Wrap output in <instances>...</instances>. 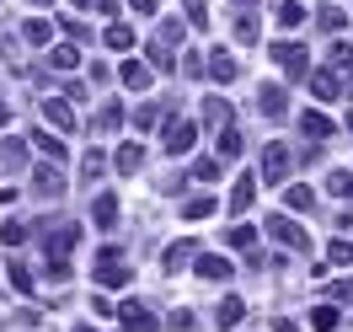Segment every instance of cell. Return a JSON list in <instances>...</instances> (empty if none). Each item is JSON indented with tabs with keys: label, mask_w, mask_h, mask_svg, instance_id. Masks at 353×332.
<instances>
[{
	"label": "cell",
	"mask_w": 353,
	"mask_h": 332,
	"mask_svg": "<svg viewBox=\"0 0 353 332\" xmlns=\"http://www.w3.org/2000/svg\"><path fill=\"white\" fill-rule=\"evenodd\" d=\"M91 220H97V225H112V220H118V199H112V193H102V199L91 204Z\"/></svg>",
	"instance_id": "cell-25"
},
{
	"label": "cell",
	"mask_w": 353,
	"mask_h": 332,
	"mask_svg": "<svg viewBox=\"0 0 353 332\" xmlns=\"http://www.w3.org/2000/svg\"><path fill=\"white\" fill-rule=\"evenodd\" d=\"M43 246H48V257H65L70 246L81 242V225H65V220H43Z\"/></svg>",
	"instance_id": "cell-5"
},
{
	"label": "cell",
	"mask_w": 353,
	"mask_h": 332,
	"mask_svg": "<svg viewBox=\"0 0 353 332\" xmlns=\"http://www.w3.org/2000/svg\"><path fill=\"white\" fill-rule=\"evenodd\" d=\"M284 204H289V209H316V193H310L305 182H294V188L284 193Z\"/></svg>",
	"instance_id": "cell-30"
},
{
	"label": "cell",
	"mask_w": 353,
	"mask_h": 332,
	"mask_svg": "<svg viewBox=\"0 0 353 332\" xmlns=\"http://www.w3.org/2000/svg\"><path fill=\"white\" fill-rule=\"evenodd\" d=\"M32 145H38L48 161H65V139H59L54 129H32Z\"/></svg>",
	"instance_id": "cell-17"
},
{
	"label": "cell",
	"mask_w": 353,
	"mask_h": 332,
	"mask_svg": "<svg viewBox=\"0 0 353 332\" xmlns=\"http://www.w3.org/2000/svg\"><path fill=\"white\" fill-rule=\"evenodd\" d=\"M193 139H199V124H193V118H166L161 145H166L172 155H188V150H193Z\"/></svg>",
	"instance_id": "cell-2"
},
{
	"label": "cell",
	"mask_w": 353,
	"mask_h": 332,
	"mask_svg": "<svg viewBox=\"0 0 353 332\" xmlns=\"http://www.w3.org/2000/svg\"><path fill=\"white\" fill-rule=\"evenodd\" d=\"M273 17H279L284 27H300V22H305V6H300V0H279V11H273Z\"/></svg>",
	"instance_id": "cell-27"
},
{
	"label": "cell",
	"mask_w": 353,
	"mask_h": 332,
	"mask_svg": "<svg viewBox=\"0 0 353 332\" xmlns=\"http://www.w3.org/2000/svg\"><path fill=\"white\" fill-rule=\"evenodd\" d=\"M236 6H246V11H252V6H257V0H236Z\"/></svg>",
	"instance_id": "cell-49"
},
{
	"label": "cell",
	"mask_w": 353,
	"mask_h": 332,
	"mask_svg": "<svg viewBox=\"0 0 353 332\" xmlns=\"http://www.w3.org/2000/svg\"><path fill=\"white\" fill-rule=\"evenodd\" d=\"M43 118H48V124H54L59 134H70V129H75V113H70V102H65V97H48V102H43Z\"/></svg>",
	"instance_id": "cell-10"
},
{
	"label": "cell",
	"mask_w": 353,
	"mask_h": 332,
	"mask_svg": "<svg viewBox=\"0 0 353 332\" xmlns=\"http://www.w3.org/2000/svg\"><path fill=\"white\" fill-rule=\"evenodd\" d=\"M300 134H305L310 145H321V139H332V134H337V124H332L327 113L310 108V113H300Z\"/></svg>",
	"instance_id": "cell-6"
},
{
	"label": "cell",
	"mask_w": 353,
	"mask_h": 332,
	"mask_svg": "<svg viewBox=\"0 0 353 332\" xmlns=\"http://www.w3.org/2000/svg\"><path fill=\"white\" fill-rule=\"evenodd\" d=\"M22 161H27L22 139H6V145H0V166H22Z\"/></svg>",
	"instance_id": "cell-37"
},
{
	"label": "cell",
	"mask_w": 353,
	"mask_h": 332,
	"mask_svg": "<svg viewBox=\"0 0 353 332\" xmlns=\"http://www.w3.org/2000/svg\"><path fill=\"white\" fill-rule=\"evenodd\" d=\"M32 188H38L43 199H54V193H65V177H59V166H38V172H32Z\"/></svg>",
	"instance_id": "cell-15"
},
{
	"label": "cell",
	"mask_w": 353,
	"mask_h": 332,
	"mask_svg": "<svg viewBox=\"0 0 353 332\" xmlns=\"http://www.w3.org/2000/svg\"><path fill=\"white\" fill-rule=\"evenodd\" d=\"M48 65H54V70H75V65H81L75 43H54V48H48Z\"/></svg>",
	"instance_id": "cell-20"
},
{
	"label": "cell",
	"mask_w": 353,
	"mask_h": 332,
	"mask_svg": "<svg viewBox=\"0 0 353 332\" xmlns=\"http://www.w3.org/2000/svg\"><path fill=\"white\" fill-rule=\"evenodd\" d=\"M102 38H108V48H118V54H123V48H134V32L123 22H112L108 32H102Z\"/></svg>",
	"instance_id": "cell-32"
},
{
	"label": "cell",
	"mask_w": 353,
	"mask_h": 332,
	"mask_svg": "<svg viewBox=\"0 0 353 332\" xmlns=\"http://www.w3.org/2000/svg\"><path fill=\"white\" fill-rule=\"evenodd\" d=\"M327 295H332V300H348V306H353V279H343V284H332Z\"/></svg>",
	"instance_id": "cell-45"
},
{
	"label": "cell",
	"mask_w": 353,
	"mask_h": 332,
	"mask_svg": "<svg viewBox=\"0 0 353 332\" xmlns=\"http://www.w3.org/2000/svg\"><path fill=\"white\" fill-rule=\"evenodd\" d=\"M257 108H263L273 124H279V118H289V97H284V86H263V91H257Z\"/></svg>",
	"instance_id": "cell-9"
},
{
	"label": "cell",
	"mask_w": 353,
	"mask_h": 332,
	"mask_svg": "<svg viewBox=\"0 0 353 332\" xmlns=\"http://www.w3.org/2000/svg\"><path fill=\"white\" fill-rule=\"evenodd\" d=\"M214 145H220V155H225V161H236V155L246 150V139H241V129H236V118H230V124H225V129L214 134Z\"/></svg>",
	"instance_id": "cell-13"
},
{
	"label": "cell",
	"mask_w": 353,
	"mask_h": 332,
	"mask_svg": "<svg viewBox=\"0 0 353 332\" xmlns=\"http://www.w3.org/2000/svg\"><path fill=\"white\" fill-rule=\"evenodd\" d=\"M348 129H353V118H348Z\"/></svg>",
	"instance_id": "cell-51"
},
{
	"label": "cell",
	"mask_w": 353,
	"mask_h": 332,
	"mask_svg": "<svg viewBox=\"0 0 353 332\" xmlns=\"http://www.w3.org/2000/svg\"><path fill=\"white\" fill-rule=\"evenodd\" d=\"M129 6H134V11H145V17L155 11V0H129Z\"/></svg>",
	"instance_id": "cell-46"
},
{
	"label": "cell",
	"mask_w": 353,
	"mask_h": 332,
	"mask_svg": "<svg viewBox=\"0 0 353 332\" xmlns=\"http://www.w3.org/2000/svg\"><path fill=\"white\" fill-rule=\"evenodd\" d=\"M118 327L123 332H155L161 316H155L150 306H139V300H123V306H118Z\"/></svg>",
	"instance_id": "cell-4"
},
{
	"label": "cell",
	"mask_w": 353,
	"mask_h": 332,
	"mask_svg": "<svg viewBox=\"0 0 353 332\" xmlns=\"http://www.w3.org/2000/svg\"><path fill=\"white\" fill-rule=\"evenodd\" d=\"M75 332H97V327H75Z\"/></svg>",
	"instance_id": "cell-50"
},
{
	"label": "cell",
	"mask_w": 353,
	"mask_h": 332,
	"mask_svg": "<svg viewBox=\"0 0 353 332\" xmlns=\"http://www.w3.org/2000/svg\"><path fill=\"white\" fill-rule=\"evenodd\" d=\"M81 177H86V182L102 177V150H86V155H81Z\"/></svg>",
	"instance_id": "cell-38"
},
{
	"label": "cell",
	"mask_w": 353,
	"mask_h": 332,
	"mask_svg": "<svg viewBox=\"0 0 353 332\" xmlns=\"http://www.w3.org/2000/svg\"><path fill=\"white\" fill-rule=\"evenodd\" d=\"M182 11H188V22H193V27H209V11H203V0H182Z\"/></svg>",
	"instance_id": "cell-41"
},
{
	"label": "cell",
	"mask_w": 353,
	"mask_h": 332,
	"mask_svg": "<svg viewBox=\"0 0 353 332\" xmlns=\"http://www.w3.org/2000/svg\"><path fill=\"white\" fill-rule=\"evenodd\" d=\"M203 124H214V129H225V124H230V108H225V97H209V102H203Z\"/></svg>",
	"instance_id": "cell-24"
},
{
	"label": "cell",
	"mask_w": 353,
	"mask_h": 332,
	"mask_svg": "<svg viewBox=\"0 0 353 332\" xmlns=\"http://www.w3.org/2000/svg\"><path fill=\"white\" fill-rule=\"evenodd\" d=\"M209 75H214V81H236V59H230V54H225V48H214V59H209Z\"/></svg>",
	"instance_id": "cell-19"
},
{
	"label": "cell",
	"mask_w": 353,
	"mask_h": 332,
	"mask_svg": "<svg viewBox=\"0 0 353 332\" xmlns=\"http://www.w3.org/2000/svg\"><path fill=\"white\" fill-rule=\"evenodd\" d=\"M327 263L348 268V263H353V242H332V246H327Z\"/></svg>",
	"instance_id": "cell-39"
},
{
	"label": "cell",
	"mask_w": 353,
	"mask_h": 332,
	"mask_svg": "<svg viewBox=\"0 0 353 332\" xmlns=\"http://www.w3.org/2000/svg\"><path fill=\"white\" fill-rule=\"evenodd\" d=\"M193 177H199V182H214V177H220V166H214V161H193Z\"/></svg>",
	"instance_id": "cell-43"
},
{
	"label": "cell",
	"mask_w": 353,
	"mask_h": 332,
	"mask_svg": "<svg viewBox=\"0 0 353 332\" xmlns=\"http://www.w3.org/2000/svg\"><path fill=\"white\" fill-rule=\"evenodd\" d=\"M199 273H203V279H230V257L209 252V257H199Z\"/></svg>",
	"instance_id": "cell-22"
},
{
	"label": "cell",
	"mask_w": 353,
	"mask_h": 332,
	"mask_svg": "<svg viewBox=\"0 0 353 332\" xmlns=\"http://www.w3.org/2000/svg\"><path fill=\"white\" fill-rule=\"evenodd\" d=\"M214 209H220V204L209 199V193H199V199H188V209H182V215H188V220H209Z\"/></svg>",
	"instance_id": "cell-29"
},
{
	"label": "cell",
	"mask_w": 353,
	"mask_h": 332,
	"mask_svg": "<svg viewBox=\"0 0 353 332\" xmlns=\"http://www.w3.org/2000/svg\"><path fill=\"white\" fill-rule=\"evenodd\" d=\"M257 32H263V27H257V17H252V11H241V17H236V43H257Z\"/></svg>",
	"instance_id": "cell-28"
},
{
	"label": "cell",
	"mask_w": 353,
	"mask_h": 332,
	"mask_svg": "<svg viewBox=\"0 0 353 332\" xmlns=\"http://www.w3.org/2000/svg\"><path fill=\"white\" fill-rule=\"evenodd\" d=\"M241 316H246V300H236V295H230V300H220V327H225V332L236 327Z\"/></svg>",
	"instance_id": "cell-26"
},
{
	"label": "cell",
	"mask_w": 353,
	"mask_h": 332,
	"mask_svg": "<svg viewBox=\"0 0 353 332\" xmlns=\"http://www.w3.org/2000/svg\"><path fill=\"white\" fill-rule=\"evenodd\" d=\"M316 27H321V32H343V27H348V11H337V6H321V11H316Z\"/></svg>",
	"instance_id": "cell-18"
},
{
	"label": "cell",
	"mask_w": 353,
	"mask_h": 332,
	"mask_svg": "<svg viewBox=\"0 0 353 332\" xmlns=\"http://www.w3.org/2000/svg\"><path fill=\"white\" fill-rule=\"evenodd\" d=\"M188 257H193V242H172L161 263H166V273H182V263H188Z\"/></svg>",
	"instance_id": "cell-21"
},
{
	"label": "cell",
	"mask_w": 353,
	"mask_h": 332,
	"mask_svg": "<svg viewBox=\"0 0 353 332\" xmlns=\"http://www.w3.org/2000/svg\"><path fill=\"white\" fill-rule=\"evenodd\" d=\"M337 322H343V316H337L332 306H316V311H310V327H316V332H332Z\"/></svg>",
	"instance_id": "cell-34"
},
{
	"label": "cell",
	"mask_w": 353,
	"mask_h": 332,
	"mask_svg": "<svg viewBox=\"0 0 353 332\" xmlns=\"http://www.w3.org/2000/svg\"><path fill=\"white\" fill-rule=\"evenodd\" d=\"M273 332H300V327H294V322H273Z\"/></svg>",
	"instance_id": "cell-47"
},
{
	"label": "cell",
	"mask_w": 353,
	"mask_h": 332,
	"mask_svg": "<svg viewBox=\"0 0 353 332\" xmlns=\"http://www.w3.org/2000/svg\"><path fill=\"white\" fill-rule=\"evenodd\" d=\"M327 188L337 193V199H353V172H343V166H337V172L327 177Z\"/></svg>",
	"instance_id": "cell-36"
},
{
	"label": "cell",
	"mask_w": 353,
	"mask_h": 332,
	"mask_svg": "<svg viewBox=\"0 0 353 332\" xmlns=\"http://www.w3.org/2000/svg\"><path fill=\"white\" fill-rule=\"evenodd\" d=\"M252 199H257V177H236V188H230V215H246Z\"/></svg>",
	"instance_id": "cell-14"
},
{
	"label": "cell",
	"mask_w": 353,
	"mask_h": 332,
	"mask_svg": "<svg viewBox=\"0 0 353 332\" xmlns=\"http://www.w3.org/2000/svg\"><path fill=\"white\" fill-rule=\"evenodd\" d=\"M289 166H294V161H289V150L273 139V145L263 150V177H268V182H284V177H289Z\"/></svg>",
	"instance_id": "cell-7"
},
{
	"label": "cell",
	"mask_w": 353,
	"mask_h": 332,
	"mask_svg": "<svg viewBox=\"0 0 353 332\" xmlns=\"http://www.w3.org/2000/svg\"><path fill=\"white\" fill-rule=\"evenodd\" d=\"M155 124H161V108H155V102L134 108V129H139V134H145V129H155Z\"/></svg>",
	"instance_id": "cell-35"
},
{
	"label": "cell",
	"mask_w": 353,
	"mask_h": 332,
	"mask_svg": "<svg viewBox=\"0 0 353 332\" xmlns=\"http://www.w3.org/2000/svg\"><path fill=\"white\" fill-rule=\"evenodd\" d=\"M0 124H11V108H6V102H0Z\"/></svg>",
	"instance_id": "cell-48"
},
{
	"label": "cell",
	"mask_w": 353,
	"mask_h": 332,
	"mask_svg": "<svg viewBox=\"0 0 353 332\" xmlns=\"http://www.w3.org/2000/svg\"><path fill=\"white\" fill-rule=\"evenodd\" d=\"M118 81H123L129 91H145V86H150V65H145V59H123Z\"/></svg>",
	"instance_id": "cell-12"
},
{
	"label": "cell",
	"mask_w": 353,
	"mask_h": 332,
	"mask_svg": "<svg viewBox=\"0 0 353 332\" xmlns=\"http://www.w3.org/2000/svg\"><path fill=\"white\" fill-rule=\"evenodd\" d=\"M139 166H145V145H139V139H129V145L118 150V172H123V177H134Z\"/></svg>",
	"instance_id": "cell-16"
},
{
	"label": "cell",
	"mask_w": 353,
	"mask_h": 332,
	"mask_svg": "<svg viewBox=\"0 0 353 332\" xmlns=\"http://www.w3.org/2000/svg\"><path fill=\"white\" fill-rule=\"evenodd\" d=\"M6 284L17 289V295H32V273H27V268H11V273H6Z\"/></svg>",
	"instance_id": "cell-40"
},
{
	"label": "cell",
	"mask_w": 353,
	"mask_h": 332,
	"mask_svg": "<svg viewBox=\"0 0 353 332\" xmlns=\"http://www.w3.org/2000/svg\"><path fill=\"white\" fill-rule=\"evenodd\" d=\"M305 81H310V91H316V97H321V102H332V97H337V91H343V81H337V70H310Z\"/></svg>",
	"instance_id": "cell-11"
},
{
	"label": "cell",
	"mask_w": 353,
	"mask_h": 332,
	"mask_svg": "<svg viewBox=\"0 0 353 332\" xmlns=\"http://www.w3.org/2000/svg\"><path fill=\"white\" fill-rule=\"evenodd\" d=\"M225 242L236 246V252H257V231H252V225H236V231H225Z\"/></svg>",
	"instance_id": "cell-23"
},
{
	"label": "cell",
	"mask_w": 353,
	"mask_h": 332,
	"mask_svg": "<svg viewBox=\"0 0 353 332\" xmlns=\"http://www.w3.org/2000/svg\"><path fill=\"white\" fill-rule=\"evenodd\" d=\"M268 236H273L279 246H289V252H310V236L289 220V215H273V220H268Z\"/></svg>",
	"instance_id": "cell-3"
},
{
	"label": "cell",
	"mask_w": 353,
	"mask_h": 332,
	"mask_svg": "<svg viewBox=\"0 0 353 332\" xmlns=\"http://www.w3.org/2000/svg\"><path fill=\"white\" fill-rule=\"evenodd\" d=\"M22 38H27V43H48V38H54V27H48L43 17H32V22L22 27Z\"/></svg>",
	"instance_id": "cell-33"
},
{
	"label": "cell",
	"mask_w": 353,
	"mask_h": 332,
	"mask_svg": "<svg viewBox=\"0 0 353 332\" xmlns=\"http://www.w3.org/2000/svg\"><path fill=\"white\" fill-rule=\"evenodd\" d=\"M273 59H279L289 75H310V65H305V43H273Z\"/></svg>",
	"instance_id": "cell-8"
},
{
	"label": "cell",
	"mask_w": 353,
	"mask_h": 332,
	"mask_svg": "<svg viewBox=\"0 0 353 332\" xmlns=\"http://www.w3.org/2000/svg\"><path fill=\"white\" fill-rule=\"evenodd\" d=\"M91 279H97V289H129L134 268H123L118 246H108V252H97V268H91Z\"/></svg>",
	"instance_id": "cell-1"
},
{
	"label": "cell",
	"mask_w": 353,
	"mask_h": 332,
	"mask_svg": "<svg viewBox=\"0 0 353 332\" xmlns=\"http://www.w3.org/2000/svg\"><path fill=\"white\" fill-rule=\"evenodd\" d=\"M0 242H6V246H22V242H27V225H17V220H11L6 231H0Z\"/></svg>",
	"instance_id": "cell-42"
},
{
	"label": "cell",
	"mask_w": 353,
	"mask_h": 332,
	"mask_svg": "<svg viewBox=\"0 0 353 332\" xmlns=\"http://www.w3.org/2000/svg\"><path fill=\"white\" fill-rule=\"evenodd\" d=\"M118 124H123V108H118V102H102V118H97V134H112Z\"/></svg>",
	"instance_id": "cell-31"
},
{
	"label": "cell",
	"mask_w": 353,
	"mask_h": 332,
	"mask_svg": "<svg viewBox=\"0 0 353 332\" xmlns=\"http://www.w3.org/2000/svg\"><path fill=\"white\" fill-rule=\"evenodd\" d=\"M150 65H155V70H172V48L155 43V48H150Z\"/></svg>",
	"instance_id": "cell-44"
}]
</instances>
